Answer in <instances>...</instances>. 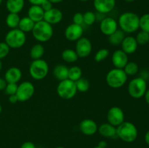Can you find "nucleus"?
Returning a JSON list of instances; mask_svg holds the SVG:
<instances>
[{
    "label": "nucleus",
    "mask_w": 149,
    "mask_h": 148,
    "mask_svg": "<svg viewBox=\"0 0 149 148\" xmlns=\"http://www.w3.org/2000/svg\"><path fill=\"white\" fill-rule=\"evenodd\" d=\"M2 62H1V59H0V71H1V69H2Z\"/></svg>",
    "instance_id": "48"
},
{
    "label": "nucleus",
    "mask_w": 149,
    "mask_h": 148,
    "mask_svg": "<svg viewBox=\"0 0 149 148\" xmlns=\"http://www.w3.org/2000/svg\"><path fill=\"white\" fill-rule=\"evenodd\" d=\"M61 57L64 62H68V63H73L78 60L79 59V57L76 51L72 49H64L61 54Z\"/></svg>",
    "instance_id": "27"
},
{
    "label": "nucleus",
    "mask_w": 149,
    "mask_h": 148,
    "mask_svg": "<svg viewBox=\"0 0 149 148\" xmlns=\"http://www.w3.org/2000/svg\"><path fill=\"white\" fill-rule=\"evenodd\" d=\"M93 5L100 14H107L111 12L116 6V0H94Z\"/></svg>",
    "instance_id": "15"
},
{
    "label": "nucleus",
    "mask_w": 149,
    "mask_h": 148,
    "mask_svg": "<svg viewBox=\"0 0 149 148\" xmlns=\"http://www.w3.org/2000/svg\"><path fill=\"white\" fill-rule=\"evenodd\" d=\"M25 6L24 0H7L6 8L10 13H17L23 10Z\"/></svg>",
    "instance_id": "22"
},
{
    "label": "nucleus",
    "mask_w": 149,
    "mask_h": 148,
    "mask_svg": "<svg viewBox=\"0 0 149 148\" xmlns=\"http://www.w3.org/2000/svg\"><path fill=\"white\" fill-rule=\"evenodd\" d=\"M84 17V24L86 26H93L97 20V15L92 11H87L83 14Z\"/></svg>",
    "instance_id": "32"
},
{
    "label": "nucleus",
    "mask_w": 149,
    "mask_h": 148,
    "mask_svg": "<svg viewBox=\"0 0 149 148\" xmlns=\"http://www.w3.org/2000/svg\"><path fill=\"white\" fill-rule=\"evenodd\" d=\"M56 91L58 95L63 100H71L77 93L75 82L68 78L60 81L57 86Z\"/></svg>",
    "instance_id": "8"
},
{
    "label": "nucleus",
    "mask_w": 149,
    "mask_h": 148,
    "mask_svg": "<svg viewBox=\"0 0 149 148\" xmlns=\"http://www.w3.org/2000/svg\"><path fill=\"white\" fill-rule=\"evenodd\" d=\"M2 1H3V0H0V5H1V3H2Z\"/></svg>",
    "instance_id": "54"
},
{
    "label": "nucleus",
    "mask_w": 149,
    "mask_h": 148,
    "mask_svg": "<svg viewBox=\"0 0 149 148\" xmlns=\"http://www.w3.org/2000/svg\"><path fill=\"white\" fill-rule=\"evenodd\" d=\"M109 50L106 48H103V49H100L97 51L95 53L94 57V59L95 62H100L102 61L105 60L106 59H107L108 57L109 56Z\"/></svg>",
    "instance_id": "33"
},
{
    "label": "nucleus",
    "mask_w": 149,
    "mask_h": 148,
    "mask_svg": "<svg viewBox=\"0 0 149 148\" xmlns=\"http://www.w3.org/2000/svg\"><path fill=\"white\" fill-rule=\"evenodd\" d=\"M97 146L100 147H103V148H106L108 146V143L104 140H101L100 142H99L98 145Z\"/></svg>",
    "instance_id": "44"
},
{
    "label": "nucleus",
    "mask_w": 149,
    "mask_h": 148,
    "mask_svg": "<svg viewBox=\"0 0 149 148\" xmlns=\"http://www.w3.org/2000/svg\"><path fill=\"white\" fill-rule=\"evenodd\" d=\"M54 77L58 81H61L68 78V68L65 65L59 64L55 66L52 71Z\"/></svg>",
    "instance_id": "23"
},
{
    "label": "nucleus",
    "mask_w": 149,
    "mask_h": 148,
    "mask_svg": "<svg viewBox=\"0 0 149 148\" xmlns=\"http://www.w3.org/2000/svg\"><path fill=\"white\" fill-rule=\"evenodd\" d=\"M122 50L124 51L127 55H132L137 51L138 47V44L135 37L132 36H125L124 40L121 44Z\"/></svg>",
    "instance_id": "18"
},
{
    "label": "nucleus",
    "mask_w": 149,
    "mask_h": 148,
    "mask_svg": "<svg viewBox=\"0 0 149 148\" xmlns=\"http://www.w3.org/2000/svg\"><path fill=\"white\" fill-rule=\"evenodd\" d=\"M45 0H29L32 5H41Z\"/></svg>",
    "instance_id": "43"
},
{
    "label": "nucleus",
    "mask_w": 149,
    "mask_h": 148,
    "mask_svg": "<svg viewBox=\"0 0 149 148\" xmlns=\"http://www.w3.org/2000/svg\"><path fill=\"white\" fill-rule=\"evenodd\" d=\"M144 97H145V100L146 102V103L149 105V89H147L146 91Z\"/></svg>",
    "instance_id": "45"
},
{
    "label": "nucleus",
    "mask_w": 149,
    "mask_h": 148,
    "mask_svg": "<svg viewBox=\"0 0 149 148\" xmlns=\"http://www.w3.org/2000/svg\"><path fill=\"white\" fill-rule=\"evenodd\" d=\"M38 148H43V147H38Z\"/></svg>",
    "instance_id": "55"
},
{
    "label": "nucleus",
    "mask_w": 149,
    "mask_h": 148,
    "mask_svg": "<svg viewBox=\"0 0 149 148\" xmlns=\"http://www.w3.org/2000/svg\"><path fill=\"white\" fill-rule=\"evenodd\" d=\"M52 4H58V3L62 2L63 0H49Z\"/></svg>",
    "instance_id": "47"
},
{
    "label": "nucleus",
    "mask_w": 149,
    "mask_h": 148,
    "mask_svg": "<svg viewBox=\"0 0 149 148\" xmlns=\"http://www.w3.org/2000/svg\"><path fill=\"white\" fill-rule=\"evenodd\" d=\"M128 76L123 69L113 68L107 73L106 81L108 86L112 89H119L125 86Z\"/></svg>",
    "instance_id": "4"
},
{
    "label": "nucleus",
    "mask_w": 149,
    "mask_h": 148,
    "mask_svg": "<svg viewBox=\"0 0 149 148\" xmlns=\"http://www.w3.org/2000/svg\"><path fill=\"white\" fill-rule=\"evenodd\" d=\"M125 1H127V2H132V1H134L135 0H125Z\"/></svg>",
    "instance_id": "49"
},
{
    "label": "nucleus",
    "mask_w": 149,
    "mask_h": 148,
    "mask_svg": "<svg viewBox=\"0 0 149 148\" xmlns=\"http://www.w3.org/2000/svg\"><path fill=\"white\" fill-rule=\"evenodd\" d=\"M4 42L12 49H19L26 42V34L19 28L11 29L6 34Z\"/></svg>",
    "instance_id": "5"
},
{
    "label": "nucleus",
    "mask_w": 149,
    "mask_h": 148,
    "mask_svg": "<svg viewBox=\"0 0 149 148\" xmlns=\"http://www.w3.org/2000/svg\"><path fill=\"white\" fill-rule=\"evenodd\" d=\"M84 33V28L82 26L71 23L65 29L64 35L67 40L70 41H77L81 39Z\"/></svg>",
    "instance_id": "12"
},
{
    "label": "nucleus",
    "mask_w": 149,
    "mask_h": 148,
    "mask_svg": "<svg viewBox=\"0 0 149 148\" xmlns=\"http://www.w3.org/2000/svg\"><path fill=\"white\" fill-rule=\"evenodd\" d=\"M8 100L10 103H12V104H15L16 102H18V100H17V96H16V94H13V95L9 96Z\"/></svg>",
    "instance_id": "41"
},
{
    "label": "nucleus",
    "mask_w": 149,
    "mask_h": 148,
    "mask_svg": "<svg viewBox=\"0 0 149 148\" xmlns=\"http://www.w3.org/2000/svg\"><path fill=\"white\" fill-rule=\"evenodd\" d=\"M33 38L39 43L47 42L52 39L54 30L52 25L45 20L35 23L31 31Z\"/></svg>",
    "instance_id": "2"
},
{
    "label": "nucleus",
    "mask_w": 149,
    "mask_h": 148,
    "mask_svg": "<svg viewBox=\"0 0 149 148\" xmlns=\"http://www.w3.org/2000/svg\"><path fill=\"white\" fill-rule=\"evenodd\" d=\"M40 6L42 8V10L45 12L48 11V10H51V9L52 8V4L49 1V0H45Z\"/></svg>",
    "instance_id": "39"
},
{
    "label": "nucleus",
    "mask_w": 149,
    "mask_h": 148,
    "mask_svg": "<svg viewBox=\"0 0 149 148\" xmlns=\"http://www.w3.org/2000/svg\"><path fill=\"white\" fill-rule=\"evenodd\" d=\"M79 128L83 134L86 136H93L97 132L98 126L93 119L86 118L80 122Z\"/></svg>",
    "instance_id": "14"
},
{
    "label": "nucleus",
    "mask_w": 149,
    "mask_h": 148,
    "mask_svg": "<svg viewBox=\"0 0 149 148\" xmlns=\"http://www.w3.org/2000/svg\"><path fill=\"white\" fill-rule=\"evenodd\" d=\"M1 111H2V107H1V104H0V115H1Z\"/></svg>",
    "instance_id": "50"
},
{
    "label": "nucleus",
    "mask_w": 149,
    "mask_h": 148,
    "mask_svg": "<svg viewBox=\"0 0 149 148\" xmlns=\"http://www.w3.org/2000/svg\"><path fill=\"white\" fill-rule=\"evenodd\" d=\"M79 1H89V0H79Z\"/></svg>",
    "instance_id": "52"
},
{
    "label": "nucleus",
    "mask_w": 149,
    "mask_h": 148,
    "mask_svg": "<svg viewBox=\"0 0 149 148\" xmlns=\"http://www.w3.org/2000/svg\"><path fill=\"white\" fill-rule=\"evenodd\" d=\"M75 84L77 91H79V92L84 93L88 91L90 89V82L88 81V80L82 78V77L79 78L78 81H76Z\"/></svg>",
    "instance_id": "31"
},
{
    "label": "nucleus",
    "mask_w": 149,
    "mask_h": 148,
    "mask_svg": "<svg viewBox=\"0 0 149 148\" xmlns=\"http://www.w3.org/2000/svg\"><path fill=\"white\" fill-rule=\"evenodd\" d=\"M35 92V87L30 81H23L17 85L16 96L18 102H24L32 98Z\"/></svg>",
    "instance_id": "9"
},
{
    "label": "nucleus",
    "mask_w": 149,
    "mask_h": 148,
    "mask_svg": "<svg viewBox=\"0 0 149 148\" xmlns=\"http://www.w3.org/2000/svg\"><path fill=\"white\" fill-rule=\"evenodd\" d=\"M45 11L40 5H31L28 10V17L35 23L44 20Z\"/></svg>",
    "instance_id": "21"
},
{
    "label": "nucleus",
    "mask_w": 149,
    "mask_h": 148,
    "mask_svg": "<svg viewBox=\"0 0 149 148\" xmlns=\"http://www.w3.org/2000/svg\"><path fill=\"white\" fill-rule=\"evenodd\" d=\"M118 22L113 17H103L100 23V30L103 35L109 36L118 30Z\"/></svg>",
    "instance_id": "13"
},
{
    "label": "nucleus",
    "mask_w": 149,
    "mask_h": 148,
    "mask_svg": "<svg viewBox=\"0 0 149 148\" xmlns=\"http://www.w3.org/2000/svg\"><path fill=\"white\" fill-rule=\"evenodd\" d=\"M111 62L115 68L123 69L129 62L128 55H127L122 49H117L112 54Z\"/></svg>",
    "instance_id": "16"
},
{
    "label": "nucleus",
    "mask_w": 149,
    "mask_h": 148,
    "mask_svg": "<svg viewBox=\"0 0 149 148\" xmlns=\"http://www.w3.org/2000/svg\"><path fill=\"white\" fill-rule=\"evenodd\" d=\"M17 89V84H13V83H7L4 91L5 94L8 96L15 94Z\"/></svg>",
    "instance_id": "36"
},
{
    "label": "nucleus",
    "mask_w": 149,
    "mask_h": 148,
    "mask_svg": "<svg viewBox=\"0 0 149 148\" xmlns=\"http://www.w3.org/2000/svg\"><path fill=\"white\" fill-rule=\"evenodd\" d=\"M117 137L127 143L135 142L138 136V131L136 126L130 121H124L116 127Z\"/></svg>",
    "instance_id": "3"
},
{
    "label": "nucleus",
    "mask_w": 149,
    "mask_h": 148,
    "mask_svg": "<svg viewBox=\"0 0 149 148\" xmlns=\"http://www.w3.org/2000/svg\"><path fill=\"white\" fill-rule=\"evenodd\" d=\"M20 20V17L17 13H10L7 15L6 17V24L10 29L17 28H18L19 22Z\"/></svg>",
    "instance_id": "28"
},
{
    "label": "nucleus",
    "mask_w": 149,
    "mask_h": 148,
    "mask_svg": "<svg viewBox=\"0 0 149 148\" xmlns=\"http://www.w3.org/2000/svg\"><path fill=\"white\" fill-rule=\"evenodd\" d=\"M135 39H136L138 45L146 44L149 41V33L146 31H143V30H141L137 34Z\"/></svg>",
    "instance_id": "35"
},
{
    "label": "nucleus",
    "mask_w": 149,
    "mask_h": 148,
    "mask_svg": "<svg viewBox=\"0 0 149 148\" xmlns=\"http://www.w3.org/2000/svg\"><path fill=\"white\" fill-rule=\"evenodd\" d=\"M128 93L134 99H141L144 97L147 90V82L145 78L137 77L130 81L127 86Z\"/></svg>",
    "instance_id": "7"
},
{
    "label": "nucleus",
    "mask_w": 149,
    "mask_h": 148,
    "mask_svg": "<svg viewBox=\"0 0 149 148\" xmlns=\"http://www.w3.org/2000/svg\"><path fill=\"white\" fill-rule=\"evenodd\" d=\"M10 48L5 42H0V59L5 58L10 53Z\"/></svg>",
    "instance_id": "37"
},
{
    "label": "nucleus",
    "mask_w": 149,
    "mask_h": 148,
    "mask_svg": "<svg viewBox=\"0 0 149 148\" xmlns=\"http://www.w3.org/2000/svg\"><path fill=\"white\" fill-rule=\"evenodd\" d=\"M21 70L17 67H11L8 68L4 74V80L7 83H13L17 84L22 78Z\"/></svg>",
    "instance_id": "19"
},
{
    "label": "nucleus",
    "mask_w": 149,
    "mask_h": 148,
    "mask_svg": "<svg viewBox=\"0 0 149 148\" xmlns=\"http://www.w3.org/2000/svg\"><path fill=\"white\" fill-rule=\"evenodd\" d=\"M73 23L77 25L82 26L84 24V17H83V14L81 12H77L73 16Z\"/></svg>",
    "instance_id": "38"
},
{
    "label": "nucleus",
    "mask_w": 149,
    "mask_h": 148,
    "mask_svg": "<svg viewBox=\"0 0 149 148\" xmlns=\"http://www.w3.org/2000/svg\"><path fill=\"white\" fill-rule=\"evenodd\" d=\"M55 148H65V147H61V146H59V147H55Z\"/></svg>",
    "instance_id": "51"
},
{
    "label": "nucleus",
    "mask_w": 149,
    "mask_h": 148,
    "mask_svg": "<svg viewBox=\"0 0 149 148\" xmlns=\"http://www.w3.org/2000/svg\"><path fill=\"white\" fill-rule=\"evenodd\" d=\"M75 51L79 58H86L90 56L93 50V44L91 41L86 37H81L77 41Z\"/></svg>",
    "instance_id": "11"
},
{
    "label": "nucleus",
    "mask_w": 149,
    "mask_h": 148,
    "mask_svg": "<svg viewBox=\"0 0 149 148\" xmlns=\"http://www.w3.org/2000/svg\"><path fill=\"white\" fill-rule=\"evenodd\" d=\"M63 12L58 8L52 7L51 10L45 12L44 20L50 25L58 24L63 20Z\"/></svg>",
    "instance_id": "17"
},
{
    "label": "nucleus",
    "mask_w": 149,
    "mask_h": 148,
    "mask_svg": "<svg viewBox=\"0 0 149 148\" xmlns=\"http://www.w3.org/2000/svg\"><path fill=\"white\" fill-rule=\"evenodd\" d=\"M97 131L103 137L110 138V139L118 138L116 134V127L112 126L109 123H103L99 126Z\"/></svg>",
    "instance_id": "20"
},
{
    "label": "nucleus",
    "mask_w": 149,
    "mask_h": 148,
    "mask_svg": "<svg viewBox=\"0 0 149 148\" xmlns=\"http://www.w3.org/2000/svg\"><path fill=\"white\" fill-rule=\"evenodd\" d=\"M125 33L122 31L121 29H118L117 30L109 36V42L113 46H120L122 41L125 37Z\"/></svg>",
    "instance_id": "24"
},
{
    "label": "nucleus",
    "mask_w": 149,
    "mask_h": 148,
    "mask_svg": "<svg viewBox=\"0 0 149 148\" xmlns=\"http://www.w3.org/2000/svg\"><path fill=\"white\" fill-rule=\"evenodd\" d=\"M140 17L132 12H126L119 16L118 26L125 33H132L139 29Z\"/></svg>",
    "instance_id": "1"
},
{
    "label": "nucleus",
    "mask_w": 149,
    "mask_h": 148,
    "mask_svg": "<svg viewBox=\"0 0 149 148\" xmlns=\"http://www.w3.org/2000/svg\"><path fill=\"white\" fill-rule=\"evenodd\" d=\"M20 148H36L34 144L32 142H25L22 144Z\"/></svg>",
    "instance_id": "40"
},
{
    "label": "nucleus",
    "mask_w": 149,
    "mask_h": 148,
    "mask_svg": "<svg viewBox=\"0 0 149 148\" xmlns=\"http://www.w3.org/2000/svg\"><path fill=\"white\" fill-rule=\"evenodd\" d=\"M45 47L40 43L36 44L31 47L30 50V57L33 60L35 59H42L43 55H45Z\"/></svg>",
    "instance_id": "26"
},
{
    "label": "nucleus",
    "mask_w": 149,
    "mask_h": 148,
    "mask_svg": "<svg viewBox=\"0 0 149 148\" xmlns=\"http://www.w3.org/2000/svg\"><path fill=\"white\" fill-rule=\"evenodd\" d=\"M7 81L4 80V78H0V91H2L4 90L6 86H7Z\"/></svg>",
    "instance_id": "42"
},
{
    "label": "nucleus",
    "mask_w": 149,
    "mask_h": 148,
    "mask_svg": "<svg viewBox=\"0 0 149 148\" xmlns=\"http://www.w3.org/2000/svg\"><path fill=\"white\" fill-rule=\"evenodd\" d=\"M139 28L149 33V13L143 15L140 17Z\"/></svg>",
    "instance_id": "34"
},
{
    "label": "nucleus",
    "mask_w": 149,
    "mask_h": 148,
    "mask_svg": "<svg viewBox=\"0 0 149 148\" xmlns=\"http://www.w3.org/2000/svg\"><path fill=\"white\" fill-rule=\"evenodd\" d=\"M81 76H82V71L80 67L74 65L68 68V78L71 81L76 82L79 78H81Z\"/></svg>",
    "instance_id": "29"
},
{
    "label": "nucleus",
    "mask_w": 149,
    "mask_h": 148,
    "mask_svg": "<svg viewBox=\"0 0 149 148\" xmlns=\"http://www.w3.org/2000/svg\"><path fill=\"white\" fill-rule=\"evenodd\" d=\"M124 71L127 76H133L135 75L139 71V66L135 62H128L125 68H123Z\"/></svg>",
    "instance_id": "30"
},
{
    "label": "nucleus",
    "mask_w": 149,
    "mask_h": 148,
    "mask_svg": "<svg viewBox=\"0 0 149 148\" xmlns=\"http://www.w3.org/2000/svg\"><path fill=\"white\" fill-rule=\"evenodd\" d=\"M29 74L36 81L42 80L48 75L49 65L43 59H35L31 62L29 66Z\"/></svg>",
    "instance_id": "6"
},
{
    "label": "nucleus",
    "mask_w": 149,
    "mask_h": 148,
    "mask_svg": "<svg viewBox=\"0 0 149 148\" xmlns=\"http://www.w3.org/2000/svg\"><path fill=\"white\" fill-rule=\"evenodd\" d=\"M93 148H103V147H99V146H96V147H93Z\"/></svg>",
    "instance_id": "53"
},
{
    "label": "nucleus",
    "mask_w": 149,
    "mask_h": 148,
    "mask_svg": "<svg viewBox=\"0 0 149 148\" xmlns=\"http://www.w3.org/2000/svg\"><path fill=\"white\" fill-rule=\"evenodd\" d=\"M34 25V22L27 16V17H23L20 18L17 28H19L20 30L24 32L25 33H29V32L32 31Z\"/></svg>",
    "instance_id": "25"
},
{
    "label": "nucleus",
    "mask_w": 149,
    "mask_h": 148,
    "mask_svg": "<svg viewBox=\"0 0 149 148\" xmlns=\"http://www.w3.org/2000/svg\"><path fill=\"white\" fill-rule=\"evenodd\" d=\"M144 139H145L146 143L147 144V145H148V146H149V130L146 132V133Z\"/></svg>",
    "instance_id": "46"
},
{
    "label": "nucleus",
    "mask_w": 149,
    "mask_h": 148,
    "mask_svg": "<svg viewBox=\"0 0 149 148\" xmlns=\"http://www.w3.org/2000/svg\"><path fill=\"white\" fill-rule=\"evenodd\" d=\"M108 123L112 126L117 127L125 121V115L123 110L118 106H113L111 107L107 113L106 115Z\"/></svg>",
    "instance_id": "10"
}]
</instances>
